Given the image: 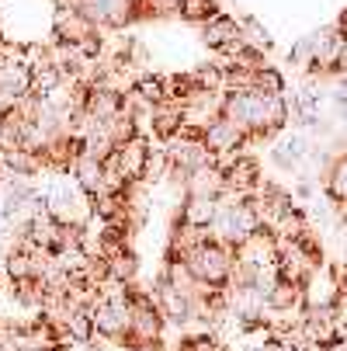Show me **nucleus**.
<instances>
[{
  "mask_svg": "<svg viewBox=\"0 0 347 351\" xmlns=\"http://www.w3.org/2000/svg\"><path fill=\"white\" fill-rule=\"evenodd\" d=\"M181 261L188 265V271L194 275V282H202L209 289H226L229 278H233V247H226L219 240H209L202 247L188 250Z\"/></svg>",
  "mask_w": 347,
  "mask_h": 351,
  "instance_id": "obj_1",
  "label": "nucleus"
},
{
  "mask_svg": "<svg viewBox=\"0 0 347 351\" xmlns=\"http://www.w3.org/2000/svg\"><path fill=\"white\" fill-rule=\"evenodd\" d=\"M94 330L108 341H125L129 337V320H132V295H115V299H97L90 306Z\"/></svg>",
  "mask_w": 347,
  "mask_h": 351,
  "instance_id": "obj_2",
  "label": "nucleus"
},
{
  "mask_svg": "<svg viewBox=\"0 0 347 351\" xmlns=\"http://www.w3.org/2000/svg\"><path fill=\"white\" fill-rule=\"evenodd\" d=\"M160 330H164V313L160 306L153 303L150 295H132V320H129V344L136 351L150 348L160 341Z\"/></svg>",
  "mask_w": 347,
  "mask_h": 351,
  "instance_id": "obj_3",
  "label": "nucleus"
},
{
  "mask_svg": "<svg viewBox=\"0 0 347 351\" xmlns=\"http://www.w3.org/2000/svg\"><path fill=\"white\" fill-rule=\"evenodd\" d=\"M94 28H122L136 18V0H73Z\"/></svg>",
  "mask_w": 347,
  "mask_h": 351,
  "instance_id": "obj_4",
  "label": "nucleus"
},
{
  "mask_svg": "<svg viewBox=\"0 0 347 351\" xmlns=\"http://www.w3.org/2000/svg\"><path fill=\"white\" fill-rule=\"evenodd\" d=\"M246 139H250V132H246V129H240L236 122H229L226 115H219L216 122H209V129L202 132V143L212 149L216 157L240 154V149L246 146Z\"/></svg>",
  "mask_w": 347,
  "mask_h": 351,
  "instance_id": "obj_5",
  "label": "nucleus"
},
{
  "mask_svg": "<svg viewBox=\"0 0 347 351\" xmlns=\"http://www.w3.org/2000/svg\"><path fill=\"white\" fill-rule=\"evenodd\" d=\"M233 258L243 261V265H254V268H268V265H278V240L271 230H257L250 233L240 247H233Z\"/></svg>",
  "mask_w": 347,
  "mask_h": 351,
  "instance_id": "obj_6",
  "label": "nucleus"
},
{
  "mask_svg": "<svg viewBox=\"0 0 347 351\" xmlns=\"http://www.w3.org/2000/svg\"><path fill=\"white\" fill-rule=\"evenodd\" d=\"M157 306H160L164 320H170V324H177V327L191 324V317H194V299H191L188 292H181L167 275L157 282Z\"/></svg>",
  "mask_w": 347,
  "mask_h": 351,
  "instance_id": "obj_7",
  "label": "nucleus"
},
{
  "mask_svg": "<svg viewBox=\"0 0 347 351\" xmlns=\"http://www.w3.org/2000/svg\"><path fill=\"white\" fill-rule=\"evenodd\" d=\"M226 174V191H236V195H254L257 188H261V171H257V160L254 157H243V154H236L233 157V164L222 171Z\"/></svg>",
  "mask_w": 347,
  "mask_h": 351,
  "instance_id": "obj_8",
  "label": "nucleus"
},
{
  "mask_svg": "<svg viewBox=\"0 0 347 351\" xmlns=\"http://www.w3.org/2000/svg\"><path fill=\"white\" fill-rule=\"evenodd\" d=\"M83 108H87L97 122H108V119H115V115L125 108V94H122V90H112V87H105V84H94V87H87Z\"/></svg>",
  "mask_w": 347,
  "mask_h": 351,
  "instance_id": "obj_9",
  "label": "nucleus"
},
{
  "mask_svg": "<svg viewBox=\"0 0 347 351\" xmlns=\"http://www.w3.org/2000/svg\"><path fill=\"white\" fill-rule=\"evenodd\" d=\"M118 149V160H122V171H125V178L136 184V181H142L146 178V167H150V143H146L142 136H136V139H129V143H122V146H115Z\"/></svg>",
  "mask_w": 347,
  "mask_h": 351,
  "instance_id": "obj_10",
  "label": "nucleus"
},
{
  "mask_svg": "<svg viewBox=\"0 0 347 351\" xmlns=\"http://www.w3.org/2000/svg\"><path fill=\"white\" fill-rule=\"evenodd\" d=\"M73 181L90 195V198H97V195H101V181H105V167H101V160H97V157H90L87 154V149L80 146V154H77V160H73Z\"/></svg>",
  "mask_w": 347,
  "mask_h": 351,
  "instance_id": "obj_11",
  "label": "nucleus"
},
{
  "mask_svg": "<svg viewBox=\"0 0 347 351\" xmlns=\"http://www.w3.org/2000/svg\"><path fill=\"white\" fill-rule=\"evenodd\" d=\"M222 191H226V174L216 164L191 171L188 188H184V195H198V198H222Z\"/></svg>",
  "mask_w": 347,
  "mask_h": 351,
  "instance_id": "obj_12",
  "label": "nucleus"
},
{
  "mask_svg": "<svg viewBox=\"0 0 347 351\" xmlns=\"http://www.w3.org/2000/svg\"><path fill=\"white\" fill-rule=\"evenodd\" d=\"M236 38H243V28H240V21H233L229 14H216V18H209V21L202 25V42H205L209 49H226V45L236 42Z\"/></svg>",
  "mask_w": 347,
  "mask_h": 351,
  "instance_id": "obj_13",
  "label": "nucleus"
},
{
  "mask_svg": "<svg viewBox=\"0 0 347 351\" xmlns=\"http://www.w3.org/2000/svg\"><path fill=\"white\" fill-rule=\"evenodd\" d=\"M216 213H219V198L184 195V202H181V223H188V226H209L212 230Z\"/></svg>",
  "mask_w": 347,
  "mask_h": 351,
  "instance_id": "obj_14",
  "label": "nucleus"
},
{
  "mask_svg": "<svg viewBox=\"0 0 347 351\" xmlns=\"http://www.w3.org/2000/svg\"><path fill=\"white\" fill-rule=\"evenodd\" d=\"M268 310L271 313H285V310H306V285H295V282H278L268 292Z\"/></svg>",
  "mask_w": 347,
  "mask_h": 351,
  "instance_id": "obj_15",
  "label": "nucleus"
},
{
  "mask_svg": "<svg viewBox=\"0 0 347 351\" xmlns=\"http://www.w3.org/2000/svg\"><path fill=\"white\" fill-rule=\"evenodd\" d=\"M150 119H153V122H150V125H153V136H160L164 143L181 132V105H177V101H160V105H153Z\"/></svg>",
  "mask_w": 347,
  "mask_h": 351,
  "instance_id": "obj_16",
  "label": "nucleus"
},
{
  "mask_svg": "<svg viewBox=\"0 0 347 351\" xmlns=\"http://www.w3.org/2000/svg\"><path fill=\"white\" fill-rule=\"evenodd\" d=\"M0 164H4L14 178H31L42 167V154H28V149H8L0 154Z\"/></svg>",
  "mask_w": 347,
  "mask_h": 351,
  "instance_id": "obj_17",
  "label": "nucleus"
},
{
  "mask_svg": "<svg viewBox=\"0 0 347 351\" xmlns=\"http://www.w3.org/2000/svg\"><path fill=\"white\" fill-rule=\"evenodd\" d=\"M63 327H66V334H70L77 344H90L94 334H97V330H94V317H90V310H83V306H73Z\"/></svg>",
  "mask_w": 347,
  "mask_h": 351,
  "instance_id": "obj_18",
  "label": "nucleus"
},
{
  "mask_svg": "<svg viewBox=\"0 0 347 351\" xmlns=\"http://www.w3.org/2000/svg\"><path fill=\"white\" fill-rule=\"evenodd\" d=\"M66 80L63 70H56L53 63H42V66H31V94L35 97H45V94H53L60 84Z\"/></svg>",
  "mask_w": 347,
  "mask_h": 351,
  "instance_id": "obj_19",
  "label": "nucleus"
},
{
  "mask_svg": "<svg viewBox=\"0 0 347 351\" xmlns=\"http://www.w3.org/2000/svg\"><path fill=\"white\" fill-rule=\"evenodd\" d=\"M326 191H330L333 202L347 206V154L330 164V171H326Z\"/></svg>",
  "mask_w": 347,
  "mask_h": 351,
  "instance_id": "obj_20",
  "label": "nucleus"
},
{
  "mask_svg": "<svg viewBox=\"0 0 347 351\" xmlns=\"http://www.w3.org/2000/svg\"><path fill=\"white\" fill-rule=\"evenodd\" d=\"M8 278H11V282L38 278V268H35L31 254H25V250H11V254H8Z\"/></svg>",
  "mask_w": 347,
  "mask_h": 351,
  "instance_id": "obj_21",
  "label": "nucleus"
},
{
  "mask_svg": "<svg viewBox=\"0 0 347 351\" xmlns=\"http://www.w3.org/2000/svg\"><path fill=\"white\" fill-rule=\"evenodd\" d=\"M132 90L142 97L146 105H160V101H167V87H164V77H139V80L132 84Z\"/></svg>",
  "mask_w": 347,
  "mask_h": 351,
  "instance_id": "obj_22",
  "label": "nucleus"
},
{
  "mask_svg": "<svg viewBox=\"0 0 347 351\" xmlns=\"http://www.w3.org/2000/svg\"><path fill=\"white\" fill-rule=\"evenodd\" d=\"M181 14H184L188 21L205 25L209 18L219 14V4H216V0H181Z\"/></svg>",
  "mask_w": 347,
  "mask_h": 351,
  "instance_id": "obj_23",
  "label": "nucleus"
},
{
  "mask_svg": "<svg viewBox=\"0 0 347 351\" xmlns=\"http://www.w3.org/2000/svg\"><path fill=\"white\" fill-rule=\"evenodd\" d=\"M191 84L202 87V90H226V70L222 66H202L191 77Z\"/></svg>",
  "mask_w": 347,
  "mask_h": 351,
  "instance_id": "obj_24",
  "label": "nucleus"
},
{
  "mask_svg": "<svg viewBox=\"0 0 347 351\" xmlns=\"http://www.w3.org/2000/svg\"><path fill=\"white\" fill-rule=\"evenodd\" d=\"M108 275L129 285V282L136 278V258L129 254V250H122V254H118V258H112V261H108Z\"/></svg>",
  "mask_w": 347,
  "mask_h": 351,
  "instance_id": "obj_25",
  "label": "nucleus"
},
{
  "mask_svg": "<svg viewBox=\"0 0 347 351\" xmlns=\"http://www.w3.org/2000/svg\"><path fill=\"white\" fill-rule=\"evenodd\" d=\"M257 90H261V94H285V80H281V73H278L274 66L257 70Z\"/></svg>",
  "mask_w": 347,
  "mask_h": 351,
  "instance_id": "obj_26",
  "label": "nucleus"
},
{
  "mask_svg": "<svg viewBox=\"0 0 347 351\" xmlns=\"http://www.w3.org/2000/svg\"><path fill=\"white\" fill-rule=\"evenodd\" d=\"M181 351H226V344H222L212 330H205V334H194V337H188Z\"/></svg>",
  "mask_w": 347,
  "mask_h": 351,
  "instance_id": "obj_27",
  "label": "nucleus"
},
{
  "mask_svg": "<svg viewBox=\"0 0 347 351\" xmlns=\"http://www.w3.org/2000/svg\"><path fill=\"white\" fill-rule=\"evenodd\" d=\"M281 154H288L292 160H299V157H306V139H299V136H292V139H285L281 146Z\"/></svg>",
  "mask_w": 347,
  "mask_h": 351,
  "instance_id": "obj_28",
  "label": "nucleus"
},
{
  "mask_svg": "<svg viewBox=\"0 0 347 351\" xmlns=\"http://www.w3.org/2000/svg\"><path fill=\"white\" fill-rule=\"evenodd\" d=\"M153 14H181V0H146Z\"/></svg>",
  "mask_w": 347,
  "mask_h": 351,
  "instance_id": "obj_29",
  "label": "nucleus"
},
{
  "mask_svg": "<svg viewBox=\"0 0 347 351\" xmlns=\"http://www.w3.org/2000/svg\"><path fill=\"white\" fill-rule=\"evenodd\" d=\"M271 351H306V348L295 341V337H274L271 341Z\"/></svg>",
  "mask_w": 347,
  "mask_h": 351,
  "instance_id": "obj_30",
  "label": "nucleus"
},
{
  "mask_svg": "<svg viewBox=\"0 0 347 351\" xmlns=\"http://www.w3.org/2000/svg\"><path fill=\"white\" fill-rule=\"evenodd\" d=\"M295 195H299V198H309V195H313V188H309V184H299V188H295Z\"/></svg>",
  "mask_w": 347,
  "mask_h": 351,
  "instance_id": "obj_31",
  "label": "nucleus"
},
{
  "mask_svg": "<svg viewBox=\"0 0 347 351\" xmlns=\"http://www.w3.org/2000/svg\"><path fill=\"white\" fill-rule=\"evenodd\" d=\"M250 351H271V344H254Z\"/></svg>",
  "mask_w": 347,
  "mask_h": 351,
  "instance_id": "obj_32",
  "label": "nucleus"
},
{
  "mask_svg": "<svg viewBox=\"0 0 347 351\" xmlns=\"http://www.w3.org/2000/svg\"><path fill=\"white\" fill-rule=\"evenodd\" d=\"M18 351H45V348H18Z\"/></svg>",
  "mask_w": 347,
  "mask_h": 351,
  "instance_id": "obj_33",
  "label": "nucleus"
},
{
  "mask_svg": "<svg viewBox=\"0 0 347 351\" xmlns=\"http://www.w3.org/2000/svg\"><path fill=\"white\" fill-rule=\"evenodd\" d=\"M340 84H344V90H347V73H344V80H340Z\"/></svg>",
  "mask_w": 347,
  "mask_h": 351,
  "instance_id": "obj_34",
  "label": "nucleus"
},
{
  "mask_svg": "<svg viewBox=\"0 0 347 351\" xmlns=\"http://www.w3.org/2000/svg\"><path fill=\"white\" fill-rule=\"evenodd\" d=\"M0 32H4V18H0Z\"/></svg>",
  "mask_w": 347,
  "mask_h": 351,
  "instance_id": "obj_35",
  "label": "nucleus"
}]
</instances>
